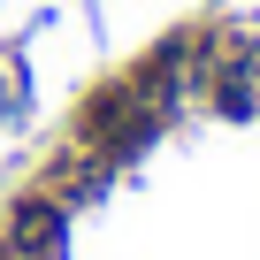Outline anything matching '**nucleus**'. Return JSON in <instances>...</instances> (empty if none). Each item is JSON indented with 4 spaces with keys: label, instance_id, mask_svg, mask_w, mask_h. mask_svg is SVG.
Wrapping results in <instances>:
<instances>
[{
    "label": "nucleus",
    "instance_id": "1",
    "mask_svg": "<svg viewBox=\"0 0 260 260\" xmlns=\"http://www.w3.org/2000/svg\"><path fill=\"white\" fill-rule=\"evenodd\" d=\"M16 252L23 260H54L61 252V214L54 207H23L16 214Z\"/></svg>",
    "mask_w": 260,
    "mask_h": 260
}]
</instances>
